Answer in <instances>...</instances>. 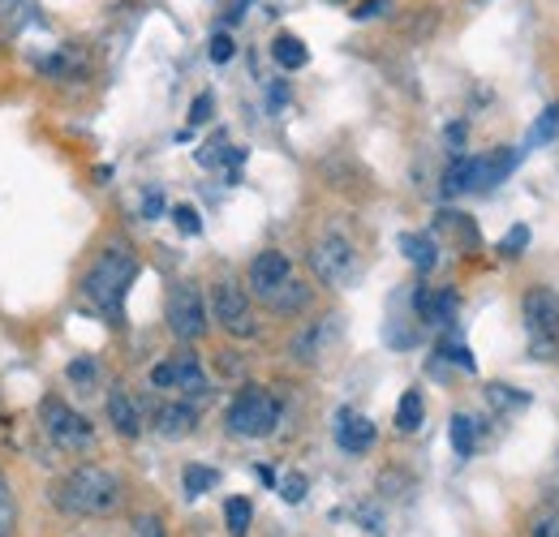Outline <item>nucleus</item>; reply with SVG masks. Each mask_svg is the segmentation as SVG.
<instances>
[{
  "label": "nucleus",
  "mask_w": 559,
  "mask_h": 537,
  "mask_svg": "<svg viewBox=\"0 0 559 537\" xmlns=\"http://www.w3.org/2000/svg\"><path fill=\"white\" fill-rule=\"evenodd\" d=\"M126 499V486L121 477L104 465H78L61 477L57 486V503L66 516H82V521H95V516H112Z\"/></svg>",
  "instance_id": "nucleus-1"
},
{
  "label": "nucleus",
  "mask_w": 559,
  "mask_h": 537,
  "mask_svg": "<svg viewBox=\"0 0 559 537\" xmlns=\"http://www.w3.org/2000/svg\"><path fill=\"white\" fill-rule=\"evenodd\" d=\"M246 279H250V293H254L267 310H276V314H301V310L310 306V288L293 275L288 254H280V250L254 254Z\"/></svg>",
  "instance_id": "nucleus-2"
},
{
  "label": "nucleus",
  "mask_w": 559,
  "mask_h": 537,
  "mask_svg": "<svg viewBox=\"0 0 559 537\" xmlns=\"http://www.w3.org/2000/svg\"><path fill=\"white\" fill-rule=\"evenodd\" d=\"M134 279H139V259L117 241V246H108V250L91 263V271L82 275V293H86V301L99 306L104 314H121L126 293L134 288Z\"/></svg>",
  "instance_id": "nucleus-3"
},
{
  "label": "nucleus",
  "mask_w": 559,
  "mask_h": 537,
  "mask_svg": "<svg viewBox=\"0 0 559 537\" xmlns=\"http://www.w3.org/2000/svg\"><path fill=\"white\" fill-rule=\"evenodd\" d=\"M39 426H44L48 443L61 448V452H70V456L95 452V426L78 408H70L61 396H48V401L39 404Z\"/></svg>",
  "instance_id": "nucleus-4"
},
{
  "label": "nucleus",
  "mask_w": 559,
  "mask_h": 537,
  "mask_svg": "<svg viewBox=\"0 0 559 537\" xmlns=\"http://www.w3.org/2000/svg\"><path fill=\"white\" fill-rule=\"evenodd\" d=\"M224 426L241 439H267L280 426V401L267 387H241L224 413Z\"/></svg>",
  "instance_id": "nucleus-5"
},
{
  "label": "nucleus",
  "mask_w": 559,
  "mask_h": 537,
  "mask_svg": "<svg viewBox=\"0 0 559 537\" xmlns=\"http://www.w3.org/2000/svg\"><path fill=\"white\" fill-rule=\"evenodd\" d=\"M521 310H525V332H530L534 357L556 361L559 357V297L551 288H530L525 301H521Z\"/></svg>",
  "instance_id": "nucleus-6"
},
{
  "label": "nucleus",
  "mask_w": 559,
  "mask_h": 537,
  "mask_svg": "<svg viewBox=\"0 0 559 537\" xmlns=\"http://www.w3.org/2000/svg\"><path fill=\"white\" fill-rule=\"evenodd\" d=\"M310 271L328 288H349L353 279L361 275V259H357V250L341 232H328V237H319L310 246Z\"/></svg>",
  "instance_id": "nucleus-7"
},
{
  "label": "nucleus",
  "mask_w": 559,
  "mask_h": 537,
  "mask_svg": "<svg viewBox=\"0 0 559 537\" xmlns=\"http://www.w3.org/2000/svg\"><path fill=\"white\" fill-rule=\"evenodd\" d=\"M211 319L228 332L233 339H254L259 336V314H254V306H250V293L246 288H237L233 279H219L215 288H211Z\"/></svg>",
  "instance_id": "nucleus-8"
},
{
  "label": "nucleus",
  "mask_w": 559,
  "mask_h": 537,
  "mask_svg": "<svg viewBox=\"0 0 559 537\" xmlns=\"http://www.w3.org/2000/svg\"><path fill=\"white\" fill-rule=\"evenodd\" d=\"M164 314H168V327H173L177 339L194 344V339L207 336L211 310H207V301H203V293H199V284H173Z\"/></svg>",
  "instance_id": "nucleus-9"
},
{
  "label": "nucleus",
  "mask_w": 559,
  "mask_h": 537,
  "mask_svg": "<svg viewBox=\"0 0 559 537\" xmlns=\"http://www.w3.org/2000/svg\"><path fill=\"white\" fill-rule=\"evenodd\" d=\"M151 426L164 439H186V434L199 430V408H194V401H168L151 413Z\"/></svg>",
  "instance_id": "nucleus-10"
},
{
  "label": "nucleus",
  "mask_w": 559,
  "mask_h": 537,
  "mask_svg": "<svg viewBox=\"0 0 559 537\" xmlns=\"http://www.w3.org/2000/svg\"><path fill=\"white\" fill-rule=\"evenodd\" d=\"M336 443L349 456H366L374 448V421L361 417V413H353V408H341L336 413Z\"/></svg>",
  "instance_id": "nucleus-11"
},
{
  "label": "nucleus",
  "mask_w": 559,
  "mask_h": 537,
  "mask_svg": "<svg viewBox=\"0 0 559 537\" xmlns=\"http://www.w3.org/2000/svg\"><path fill=\"white\" fill-rule=\"evenodd\" d=\"M108 421H112V430L121 439H139L142 434V408L126 387H112L108 392Z\"/></svg>",
  "instance_id": "nucleus-12"
},
{
  "label": "nucleus",
  "mask_w": 559,
  "mask_h": 537,
  "mask_svg": "<svg viewBox=\"0 0 559 537\" xmlns=\"http://www.w3.org/2000/svg\"><path fill=\"white\" fill-rule=\"evenodd\" d=\"M173 361V392H181V396H207L211 383L207 374H203V366H199V357L186 348V353H177V357H168Z\"/></svg>",
  "instance_id": "nucleus-13"
},
{
  "label": "nucleus",
  "mask_w": 559,
  "mask_h": 537,
  "mask_svg": "<svg viewBox=\"0 0 559 537\" xmlns=\"http://www.w3.org/2000/svg\"><path fill=\"white\" fill-rule=\"evenodd\" d=\"M39 73H44V77H57V82L82 77V73H86V57H82L78 48H57V52H48V57L39 61Z\"/></svg>",
  "instance_id": "nucleus-14"
},
{
  "label": "nucleus",
  "mask_w": 559,
  "mask_h": 537,
  "mask_svg": "<svg viewBox=\"0 0 559 537\" xmlns=\"http://www.w3.org/2000/svg\"><path fill=\"white\" fill-rule=\"evenodd\" d=\"M516 168V151H490L478 159V177H474V190H490V186H499L508 172Z\"/></svg>",
  "instance_id": "nucleus-15"
},
{
  "label": "nucleus",
  "mask_w": 559,
  "mask_h": 537,
  "mask_svg": "<svg viewBox=\"0 0 559 537\" xmlns=\"http://www.w3.org/2000/svg\"><path fill=\"white\" fill-rule=\"evenodd\" d=\"M452 310H456V293H430V288H418L421 323H448Z\"/></svg>",
  "instance_id": "nucleus-16"
},
{
  "label": "nucleus",
  "mask_w": 559,
  "mask_h": 537,
  "mask_svg": "<svg viewBox=\"0 0 559 537\" xmlns=\"http://www.w3.org/2000/svg\"><path fill=\"white\" fill-rule=\"evenodd\" d=\"M35 22L31 0H0V35H22Z\"/></svg>",
  "instance_id": "nucleus-17"
},
{
  "label": "nucleus",
  "mask_w": 559,
  "mask_h": 537,
  "mask_svg": "<svg viewBox=\"0 0 559 537\" xmlns=\"http://www.w3.org/2000/svg\"><path fill=\"white\" fill-rule=\"evenodd\" d=\"M401 254L418 271H430L435 259H439V250H435V241H430L426 232H405V237H401Z\"/></svg>",
  "instance_id": "nucleus-18"
},
{
  "label": "nucleus",
  "mask_w": 559,
  "mask_h": 537,
  "mask_svg": "<svg viewBox=\"0 0 559 537\" xmlns=\"http://www.w3.org/2000/svg\"><path fill=\"white\" fill-rule=\"evenodd\" d=\"M272 57H276L280 69H301L306 61H310V48H306L297 35H288V31H284V35L272 39Z\"/></svg>",
  "instance_id": "nucleus-19"
},
{
  "label": "nucleus",
  "mask_w": 559,
  "mask_h": 537,
  "mask_svg": "<svg viewBox=\"0 0 559 537\" xmlns=\"http://www.w3.org/2000/svg\"><path fill=\"white\" fill-rule=\"evenodd\" d=\"M250 521H254V503H250L246 494H233V499L224 503V525H228V534L246 537L250 534Z\"/></svg>",
  "instance_id": "nucleus-20"
},
{
  "label": "nucleus",
  "mask_w": 559,
  "mask_h": 537,
  "mask_svg": "<svg viewBox=\"0 0 559 537\" xmlns=\"http://www.w3.org/2000/svg\"><path fill=\"white\" fill-rule=\"evenodd\" d=\"M426 417V404H421V392H405L401 404H396V430L401 434H414Z\"/></svg>",
  "instance_id": "nucleus-21"
},
{
  "label": "nucleus",
  "mask_w": 559,
  "mask_h": 537,
  "mask_svg": "<svg viewBox=\"0 0 559 537\" xmlns=\"http://www.w3.org/2000/svg\"><path fill=\"white\" fill-rule=\"evenodd\" d=\"M525 537H559V508L556 503H543L530 512L525 521Z\"/></svg>",
  "instance_id": "nucleus-22"
},
{
  "label": "nucleus",
  "mask_w": 559,
  "mask_h": 537,
  "mask_svg": "<svg viewBox=\"0 0 559 537\" xmlns=\"http://www.w3.org/2000/svg\"><path fill=\"white\" fill-rule=\"evenodd\" d=\"M323 339H328V327H323V323H310L301 336L293 339V357H297V361H319Z\"/></svg>",
  "instance_id": "nucleus-23"
},
{
  "label": "nucleus",
  "mask_w": 559,
  "mask_h": 537,
  "mask_svg": "<svg viewBox=\"0 0 559 537\" xmlns=\"http://www.w3.org/2000/svg\"><path fill=\"white\" fill-rule=\"evenodd\" d=\"M474 177H478V159H456V164L448 168L443 194H465V190H474Z\"/></svg>",
  "instance_id": "nucleus-24"
},
{
  "label": "nucleus",
  "mask_w": 559,
  "mask_h": 537,
  "mask_svg": "<svg viewBox=\"0 0 559 537\" xmlns=\"http://www.w3.org/2000/svg\"><path fill=\"white\" fill-rule=\"evenodd\" d=\"M452 448H456V456H474L478 430H474V417H469V413H456V417H452Z\"/></svg>",
  "instance_id": "nucleus-25"
},
{
  "label": "nucleus",
  "mask_w": 559,
  "mask_h": 537,
  "mask_svg": "<svg viewBox=\"0 0 559 537\" xmlns=\"http://www.w3.org/2000/svg\"><path fill=\"white\" fill-rule=\"evenodd\" d=\"M66 379H70L78 392H91L99 383V361L95 357H73L70 366H66Z\"/></svg>",
  "instance_id": "nucleus-26"
},
{
  "label": "nucleus",
  "mask_w": 559,
  "mask_h": 537,
  "mask_svg": "<svg viewBox=\"0 0 559 537\" xmlns=\"http://www.w3.org/2000/svg\"><path fill=\"white\" fill-rule=\"evenodd\" d=\"M181 481H186V494L199 499V494H207L211 486H219V469H211V465H186Z\"/></svg>",
  "instance_id": "nucleus-27"
},
{
  "label": "nucleus",
  "mask_w": 559,
  "mask_h": 537,
  "mask_svg": "<svg viewBox=\"0 0 559 537\" xmlns=\"http://www.w3.org/2000/svg\"><path fill=\"white\" fill-rule=\"evenodd\" d=\"M17 534V499H13V486L9 477L0 473V537Z\"/></svg>",
  "instance_id": "nucleus-28"
},
{
  "label": "nucleus",
  "mask_w": 559,
  "mask_h": 537,
  "mask_svg": "<svg viewBox=\"0 0 559 537\" xmlns=\"http://www.w3.org/2000/svg\"><path fill=\"white\" fill-rule=\"evenodd\" d=\"M173 224L186 232V237H199L203 232V219H199V211L190 206V202H181V206H173Z\"/></svg>",
  "instance_id": "nucleus-29"
},
{
  "label": "nucleus",
  "mask_w": 559,
  "mask_h": 537,
  "mask_svg": "<svg viewBox=\"0 0 559 537\" xmlns=\"http://www.w3.org/2000/svg\"><path fill=\"white\" fill-rule=\"evenodd\" d=\"M487 401L495 404V408H525V404H530V396H525V392H512V387H499V383H490Z\"/></svg>",
  "instance_id": "nucleus-30"
},
{
  "label": "nucleus",
  "mask_w": 559,
  "mask_h": 537,
  "mask_svg": "<svg viewBox=\"0 0 559 537\" xmlns=\"http://www.w3.org/2000/svg\"><path fill=\"white\" fill-rule=\"evenodd\" d=\"M233 52H237V44H233V35H228V31H219L207 48V57L215 61V65H228V61H233Z\"/></svg>",
  "instance_id": "nucleus-31"
},
{
  "label": "nucleus",
  "mask_w": 559,
  "mask_h": 537,
  "mask_svg": "<svg viewBox=\"0 0 559 537\" xmlns=\"http://www.w3.org/2000/svg\"><path fill=\"white\" fill-rule=\"evenodd\" d=\"M130 537H168V534H164V521H159L155 512H142V516H134Z\"/></svg>",
  "instance_id": "nucleus-32"
},
{
  "label": "nucleus",
  "mask_w": 559,
  "mask_h": 537,
  "mask_svg": "<svg viewBox=\"0 0 559 537\" xmlns=\"http://www.w3.org/2000/svg\"><path fill=\"white\" fill-rule=\"evenodd\" d=\"M280 499H284V503H301V499H306V477H301V473H288V477L280 481Z\"/></svg>",
  "instance_id": "nucleus-33"
},
{
  "label": "nucleus",
  "mask_w": 559,
  "mask_h": 537,
  "mask_svg": "<svg viewBox=\"0 0 559 537\" xmlns=\"http://www.w3.org/2000/svg\"><path fill=\"white\" fill-rule=\"evenodd\" d=\"M556 130H559V104H551V108H547V117L534 126L530 142H551V138H556Z\"/></svg>",
  "instance_id": "nucleus-34"
},
{
  "label": "nucleus",
  "mask_w": 559,
  "mask_h": 537,
  "mask_svg": "<svg viewBox=\"0 0 559 537\" xmlns=\"http://www.w3.org/2000/svg\"><path fill=\"white\" fill-rule=\"evenodd\" d=\"M525 241H530V228H525V224H516V228H512V232L503 237V246H499V250H503L508 259H516V254L525 250Z\"/></svg>",
  "instance_id": "nucleus-35"
},
{
  "label": "nucleus",
  "mask_w": 559,
  "mask_h": 537,
  "mask_svg": "<svg viewBox=\"0 0 559 537\" xmlns=\"http://www.w3.org/2000/svg\"><path fill=\"white\" fill-rule=\"evenodd\" d=\"M211 108H215V99H211L207 91L194 99V108H190V126H207L211 121Z\"/></svg>",
  "instance_id": "nucleus-36"
},
{
  "label": "nucleus",
  "mask_w": 559,
  "mask_h": 537,
  "mask_svg": "<svg viewBox=\"0 0 559 537\" xmlns=\"http://www.w3.org/2000/svg\"><path fill=\"white\" fill-rule=\"evenodd\" d=\"M151 387H155V392H173V361H159V366L151 370Z\"/></svg>",
  "instance_id": "nucleus-37"
},
{
  "label": "nucleus",
  "mask_w": 559,
  "mask_h": 537,
  "mask_svg": "<svg viewBox=\"0 0 559 537\" xmlns=\"http://www.w3.org/2000/svg\"><path fill=\"white\" fill-rule=\"evenodd\" d=\"M439 353H443V357H452L456 366H465V370H474V353H465V344H443Z\"/></svg>",
  "instance_id": "nucleus-38"
},
{
  "label": "nucleus",
  "mask_w": 559,
  "mask_h": 537,
  "mask_svg": "<svg viewBox=\"0 0 559 537\" xmlns=\"http://www.w3.org/2000/svg\"><path fill=\"white\" fill-rule=\"evenodd\" d=\"M388 4H392V0H366V4H357V9H353V17H357V22L379 17V13H388Z\"/></svg>",
  "instance_id": "nucleus-39"
},
{
  "label": "nucleus",
  "mask_w": 559,
  "mask_h": 537,
  "mask_svg": "<svg viewBox=\"0 0 559 537\" xmlns=\"http://www.w3.org/2000/svg\"><path fill=\"white\" fill-rule=\"evenodd\" d=\"M142 215H146V219H159V215H164V194H159V190H151V194L142 199Z\"/></svg>",
  "instance_id": "nucleus-40"
},
{
  "label": "nucleus",
  "mask_w": 559,
  "mask_h": 537,
  "mask_svg": "<svg viewBox=\"0 0 559 537\" xmlns=\"http://www.w3.org/2000/svg\"><path fill=\"white\" fill-rule=\"evenodd\" d=\"M448 146H465V126H448Z\"/></svg>",
  "instance_id": "nucleus-41"
},
{
  "label": "nucleus",
  "mask_w": 559,
  "mask_h": 537,
  "mask_svg": "<svg viewBox=\"0 0 559 537\" xmlns=\"http://www.w3.org/2000/svg\"><path fill=\"white\" fill-rule=\"evenodd\" d=\"M284 99H288V91H284V86H272V108H284Z\"/></svg>",
  "instance_id": "nucleus-42"
},
{
  "label": "nucleus",
  "mask_w": 559,
  "mask_h": 537,
  "mask_svg": "<svg viewBox=\"0 0 559 537\" xmlns=\"http://www.w3.org/2000/svg\"><path fill=\"white\" fill-rule=\"evenodd\" d=\"M254 473H259V477H263V481H267V486H276V473L267 469V465H259V469H254Z\"/></svg>",
  "instance_id": "nucleus-43"
},
{
  "label": "nucleus",
  "mask_w": 559,
  "mask_h": 537,
  "mask_svg": "<svg viewBox=\"0 0 559 537\" xmlns=\"http://www.w3.org/2000/svg\"><path fill=\"white\" fill-rule=\"evenodd\" d=\"M551 494H556V499H559V473H556V477H551Z\"/></svg>",
  "instance_id": "nucleus-44"
}]
</instances>
